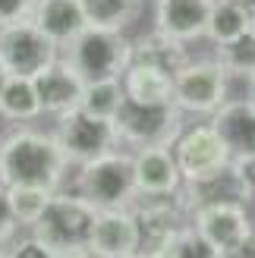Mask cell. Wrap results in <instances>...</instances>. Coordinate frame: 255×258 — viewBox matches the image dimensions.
<instances>
[{
	"mask_svg": "<svg viewBox=\"0 0 255 258\" xmlns=\"http://www.w3.org/2000/svg\"><path fill=\"white\" fill-rule=\"evenodd\" d=\"M176 196H180V202L186 205L189 214L199 208H208V205H246V202H252L249 192L243 189V183H239V176L233 173V167H224V170L202 176L196 183H183Z\"/></svg>",
	"mask_w": 255,
	"mask_h": 258,
	"instance_id": "obj_16",
	"label": "cell"
},
{
	"mask_svg": "<svg viewBox=\"0 0 255 258\" xmlns=\"http://www.w3.org/2000/svg\"><path fill=\"white\" fill-rule=\"evenodd\" d=\"M35 4L38 0H0V29L13 22H22V19H32Z\"/></svg>",
	"mask_w": 255,
	"mask_h": 258,
	"instance_id": "obj_29",
	"label": "cell"
},
{
	"mask_svg": "<svg viewBox=\"0 0 255 258\" xmlns=\"http://www.w3.org/2000/svg\"><path fill=\"white\" fill-rule=\"evenodd\" d=\"M170 148H173L183 183H196L202 176H211V173L224 170V167H230V151H227L224 139L214 133L211 123L183 129Z\"/></svg>",
	"mask_w": 255,
	"mask_h": 258,
	"instance_id": "obj_8",
	"label": "cell"
},
{
	"mask_svg": "<svg viewBox=\"0 0 255 258\" xmlns=\"http://www.w3.org/2000/svg\"><path fill=\"white\" fill-rule=\"evenodd\" d=\"M123 95L139 104H173V76L148 63H130L123 73Z\"/></svg>",
	"mask_w": 255,
	"mask_h": 258,
	"instance_id": "obj_20",
	"label": "cell"
},
{
	"mask_svg": "<svg viewBox=\"0 0 255 258\" xmlns=\"http://www.w3.org/2000/svg\"><path fill=\"white\" fill-rule=\"evenodd\" d=\"M123 82L120 79H107V82H85V92H82V110L95 113V117H107L113 120L117 110L123 104Z\"/></svg>",
	"mask_w": 255,
	"mask_h": 258,
	"instance_id": "obj_26",
	"label": "cell"
},
{
	"mask_svg": "<svg viewBox=\"0 0 255 258\" xmlns=\"http://www.w3.org/2000/svg\"><path fill=\"white\" fill-rule=\"evenodd\" d=\"M243 7H246V13H249V22L255 25V0H243Z\"/></svg>",
	"mask_w": 255,
	"mask_h": 258,
	"instance_id": "obj_33",
	"label": "cell"
},
{
	"mask_svg": "<svg viewBox=\"0 0 255 258\" xmlns=\"http://www.w3.org/2000/svg\"><path fill=\"white\" fill-rule=\"evenodd\" d=\"M249 25H252V22H249V13H246V7L239 4V0H214L205 35H208L218 47H224V44L236 41V38L243 35Z\"/></svg>",
	"mask_w": 255,
	"mask_h": 258,
	"instance_id": "obj_23",
	"label": "cell"
},
{
	"mask_svg": "<svg viewBox=\"0 0 255 258\" xmlns=\"http://www.w3.org/2000/svg\"><path fill=\"white\" fill-rule=\"evenodd\" d=\"M70 158L63 154L54 133L13 129L0 139V186H44L63 189Z\"/></svg>",
	"mask_w": 255,
	"mask_h": 258,
	"instance_id": "obj_1",
	"label": "cell"
},
{
	"mask_svg": "<svg viewBox=\"0 0 255 258\" xmlns=\"http://www.w3.org/2000/svg\"><path fill=\"white\" fill-rule=\"evenodd\" d=\"M211 126L224 139L230 158L255 154V104L252 101H224L211 113Z\"/></svg>",
	"mask_w": 255,
	"mask_h": 258,
	"instance_id": "obj_17",
	"label": "cell"
},
{
	"mask_svg": "<svg viewBox=\"0 0 255 258\" xmlns=\"http://www.w3.org/2000/svg\"><path fill=\"white\" fill-rule=\"evenodd\" d=\"M189 50L183 41H173V38L161 35V32H148L139 41H133V63H148L167 76H180L189 67Z\"/></svg>",
	"mask_w": 255,
	"mask_h": 258,
	"instance_id": "obj_19",
	"label": "cell"
},
{
	"mask_svg": "<svg viewBox=\"0 0 255 258\" xmlns=\"http://www.w3.org/2000/svg\"><path fill=\"white\" fill-rule=\"evenodd\" d=\"M88 252L95 258L139 255V236H136V221H133L130 208H110V211H98L95 214Z\"/></svg>",
	"mask_w": 255,
	"mask_h": 258,
	"instance_id": "obj_14",
	"label": "cell"
},
{
	"mask_svg": "<svg viewBox=\"0 0 255 258\" xmlns=\"http://www.w3.org/2000/svg\"><path fill=\"white\" fill-rule=\"evenodd\" d=\"M0 258H10V255H7V252H4V249H0Z\"/></svg>",
	"mask_w": 255,
	"mask_h": 258,
	"instance_id": "obj_38",
	"label": "cell"
},
{
	"mask_svg": "<svg viewBox=\"0 0 255 258\" xmlns=\"http://www.w3.org/2000/svg\"><path fill=\"white\" fill-rule=\"evenodd\" d=\"M79 196L95 205L98 211L110 208H130L139 199L136 192V170H133V154L130 151H107L101 158H92L79 164V176H76V189Z\"/></svg>",
	"mask_w": 255,
	"mask_h": 258,
	"instance_id": "obj_2",
	"label": "cell"
},
{
	"mask_svg": "<svg viewBox=\"0 0 255 258\" xmlns=\"http://www.w3.org/2000/svg\"><path fill=\"white\" fill-rule=\"evenodd\" d=\"M227 82L218 60H189V67L173 79V104L186 113H214L227 101Z\"/></svg>",
	"mask_w": 255,
	"mask_h": 258,
	"instance_id": "obj_9",
	"label": "cell"
},
{
	"mask_svg": "<svg viewBox=\"0 0 255 258\" xmlns=\"http://www.w3.org/2000/svg\"><path fill=\"white\" fill-rule=\"evenodd\" d=\"M32 22L57 47H67L88 29L79 0H38L32 10Z\"/></svg>",
	"mask_w": 255,
	"mask_h": 258,
	"instance_id": "obj_18",
	"label": "cell"
},
{
	"mask_svg": "<svg viewBox=\"0 0 255 258\" xmlns=\"http://www.w3.org/2000/svg\"><path fill=\"white\" fill-rule=\"evenodd\" d=\"M130 214L136 221L139 255H155L176 230H183L189 224V211L180 202V196L139 199V205H130Z\"/></svg>",
	"mask_w": 255,
	"mask_h": 258,
	"instance_id": "obj_10",
	"label": "cell"
},
{
	"mask_svg": "<svg viewBox=\"0 0 255 258\" xmlns=\"http://www.w3.org/2000/svg\"><path fill=\"white\" fill-rule=\"evenodd\" d=\"M218 63L224 67L227 76H239V79H252L255 76V25L236 38V41L218 47Z\"/></svg>",
	"mask_w": 255,
	"mask_h": 258,
	"instance_id": "obj_25",
	"label": "cell"
},
{
	"mask_svg": "<svg viewBox=\"0 0 255 258\" xmlns=\"http://www.w3.org/2000/svg\"><path fill=\"white\" fill-rule=\"evenodd\" d=\"M214 0H158L155 10V25L161 35L173 38V41H196L205 35L208 19H211Z\"/></svg>",
	"mask_w": 255,
	"mask_h": 258,
	"instance_id": "obj_15",
	"label": "cell"
},
{
	"mask_svg": "<svg viewBox=\"0 0 255 258\" xmlns=\"http://www.w3.org/2000/svg\"><path fill=\"white\" fill-rule=\"evenodd\" d=\"M7 255H10V258H57V252L50 249V246H44V242L38 239L35 233L16 239V242L7 249Z\"/></svg>",
	"mask_w": 255,
	"mask_h": 258,
	"instance_id": "obj_28",
	"label": "cell"
},
{
	"mask_svg": "<svg viewBox=\"0 0 255 258\" xmlns=\"http://www.w3.org/2000/svg\"><path fill=\"white\" fill-rule=\"evenodd\" d=\"M54 139L60 142L70 164H85V161L101 158V154H107L120 145L117 123L107 117H95V113H88L82 107L57 117Z\"/></svg>",
	"mask_w": 255,
	"mask_h": 258,
	"instance_id": "obj_6",
	"label": "cell"
},
{
	"mask_svg": "<svg viewBox=\"0 0 255 258\" xmlns=\"http://www.w3.org/2000/svg\"><path fill=\"white\" fill-rule=\"evenodd\" d=\"M35 88H38V101H41V113L63 117V113H70L82 104L85 79L63 57H57L47 70L35 76Z\"/></svg>",
	"mask_w": 255,
	"mask_h": 258,
	"instance_id": "obj_13",
	"label": "cell"
},
{
	"mask_svg": "<svg viewBox=\"0 0 255 258\" xmlns=\"http://www.w3.org/2000/svg\"><path fill=\"white\" fill-rule=\"evenodd\" d=\"M4 192L19 227H32L44 214L47 202L54 199V189H44V186H4Z\"/></svg>",
	"mask_w": 255,
	"mask_h": 258,
	"instance_id": "obj_24",
	"label": "cell"
},
{
	"mask_svg": "<svg viewBox=\"0 0 255 258\" xmlns=\"http://www.w3.org/2000/svg\"><path fill=\"white\" fill-rule=\"evenodd\" d=\"M233 173L239 176L243 189L249 192V199H255V154H243V158H230Z\"/></svg>",
	"mask_w": 255,
	"mask_h": 258,
	"instance_id": "obj_30",
	"label": "cell"
},
{
	"mask_svg": "<svg viewBox=\"0 0 255 258\" xmlns=\"http://www.w3.org/2000/svg\"><path fill=\"white\" fill-rule=\"evenodd\" d=\"M57 258H95L92 252H67V255H57Z\"/></svg>",
	"mask_w": 255,
	"mask_h": 258,
	"instance_id": "obj_34",
	"label": "cell"
},
{
	"mask_svg": "<svg viewBox=\"0 0 255 258\" xmlns=\"http://www.w3.org/2000/svg\"><path fill=\"white\" fill-rule=\"evenodd\" d=\"M117 136L133 151L155 148V145H173L183 133V110L176 104H139V101L123 98L117 110Z\"/></svg>",
	"mask_w": 255,
	"mask_h": 258,
	"instance_id": "obj_5",
	"label": "cell"
},
{
	"mask_svg": "<svg viewBox=\"0 0 255 258\" xmlns=\"http://www.w3.org/2000/svg\"><path fill=\"white\" fill-rule=\"evenodd\" d=\"M0 117L10 123H32L41 117V101H38L35 79L7 76L0 85Z\"/></svg>",
	"mask_w": 255,
	"mask_h": 258,
	"instance_id": "obj_21",
	"label": "cell"
},
{
	"mask_svg": "<svg viewBox=\"0 0 255 258\" xmlns=\"http://www.w3.org/2000/svg\"><path fill=\"white\" fill-rule=\"evenodd\" d=\"M249 101H252V104H255V76H252V79H249Z\"/></svg>",
	"mask_w": 255,
	"mask_h": 258,
	"instance_id": "obj_35",
	"label": "cell"
},
{
	"mask_svg": "<svg viewBox=\"0 0 255 258\" xmlns=\"http://www.w3.org/2000/svg\"><path fill=\"white\" fill-rule=\"evenodd\" d=\"M98 208L88 205L79 192H63L57 189L54 199L47 202L44 214L32 224V233L50 246L57 255L67 252H88V239H92Z\"/></svg>",
	"mask_w": 255,
	"mask_h": 258,
	"instance_id": "obj_3",
	"label": "cell"
},
{
	"mask_svg": "<svg viewBox=\"0 0 255 258\" xmlns=\"http://www.w3.org/2000/svg\"><path fill=\"white\" fill-rule=\"evenodd\" d=\"M63 50H67L63 60L85 82L123 79V73L133 63V41L123 32H107V29H85Z\"/></svg>",
	"mask_w": 255,
	"mask_h": 258,
	"instance_id": "obj_4",
	"label": "cell"
},
{
	"mask_svg": "<svg viewBox=\"0 0 255 258\" xmlns=\"http://www.w3.org/2000/svg\"><path fill=\"white\" fill-rule=\"evenodd\" d=\"M79 7L88 29L126 32V25H133L142 13V0H79Z\"/></svg>",
	"mask_w": 255,
	"mask_h": 258,
	"instance_id": "obj_22",
	"label": "cell"
},
{
	"mask_svg": "<svg viewBox=\"0 0 255 258\" xmlns=\"http://www.w3.org/2000/svg\"><path fill=\"white\" fill-rule=\"evenodd\" d=\"M130 258H155V255H130Z\"/></svg>",
	"mask_w": 255,
	"mask_h": 258,
	"instance_id": "obj_37",
	"label": "cell"
},
{
	"mask_svg": "<svg viewBox=\"0 0 255 258\" xmlns=\"http://www.w3.org/2000/svg\"><path fill=\"white\" fill-rule=\"evenodd\" d=\"M224 258H255V230H252V233H249L243 242H239L236 249H230V252H227Z\"/></svg>",
	"mask_w": 255,
	"mask_h": 258,
	"instance_id": "obj_32",
	"label": "cell"
},
{
	"mask_svg": "<svg viewBox=\"0 0 255 258\" xmlns=\"http://www.w3.org/2000/svg\"><path fill=\"white\" fill-rule=\"evenodd\" d=\"M133 170H136L139 199L176 196L180 186H183V176H180V167H176L170 145H155V148L133 151Z\"/></svg>",
	"mask_w": 255,
	"mask_h": 258,
	"instance_id": "obj_12",
	"label": "cell"
},
{
	"mask_svg": "<svg viewBox=\"0 0 255 258\" xmlns=\"http://www.w3.org/2000/svg\"><path fill=\"white\" fill-rule=\"evenodd\" d=\"M189 224L205 236V242L221 258L230 249H236L255 230L246 205H208V208H199L189 214Z\"/></svg>",
	"mask_w": 255,
	"mask_h": 258,
	"instance_id": "obj_11",
	"label": "cell"
},
{
	"mask_svg": "<svg viewBox=\"0 0 255 258\" xmlns=\"http://www.w3.org/2000/svg\"><path fill=\"white\" fill-rule=\"evenodd\" d=\"M16 230H19V224H16V217H13L10 205H7V192H4V186H0V249H4L13 236H16Z\"/></svg>",
	"mask_w": 255,
	"mask_h": 258,
	"instance_id": "obj_31",
	"label": "cell"
},
{
	"mask_svg": "<svg viewBox=\"0 0 255 258\" xmlns=\"http://www.w3.org/2000/svg\"><path fill=\"white\" fill-rule=\"evenodd\" d=\"M4 79H7V73H4V67H0V85H4Z\"/></svg>",
	"mask_w": 255,
	"mask_h": 258,
	"instance_id": "obj_36",
	"label": "cell"
},
{
	"mask_svg": "<svg viewBox=\"0 0 255 258\" xmlns=\"http://www.w3.org/2000/svg\"><path fill=\"white\" fill-rule=\"evenodd\" d=\"M155 258H221V255L208 246L205 236H202L193 224H186L183 230H176V233L155 252Z\"/></svg>",
	"mask_w": 255,
	"mask_h": 258,
	"instance_id": "obj_27",
	"label": "cell"
},
{
	"mask_svg": "<svg viewBox=\"0 0 255 258\" xmlns=\"http://www.w3.org/2000/svg\"><path fill=\"white\" fill-rule=\"evenodd\" d=\"M57 44L38 32L32 19L13 22L0 29V67L7 76L35 79L41 70H47L57 60Z\"/></svg>",
	"mask_w": 255,
	"mask_h": 258,
	"instance_id": "obj_7",
	"label": "cell"
}]
</instances>
